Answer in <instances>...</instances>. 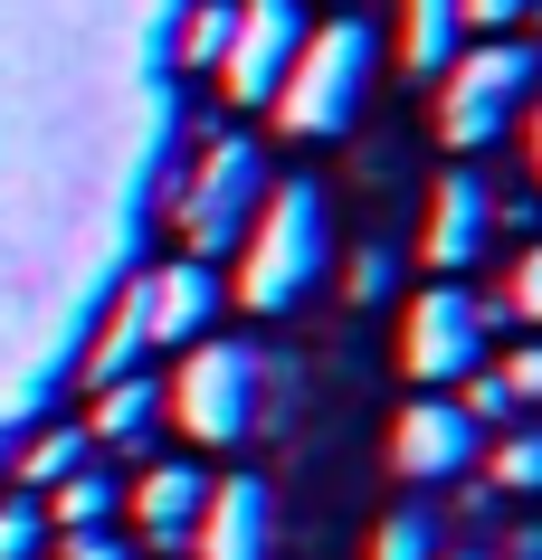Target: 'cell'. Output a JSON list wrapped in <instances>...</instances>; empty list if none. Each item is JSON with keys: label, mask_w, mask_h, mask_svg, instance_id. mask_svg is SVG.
Instances as JSON below:
<instances>
[{"label": "cell", "mask_w": 542, "mask_h": 560, "mask_svg": "<svg viewBox=\"0 0 542 560\" xmlns=\"http://www.w3.org/2000/svg\"><path fill=\"white\" fill-rule=\"evenodd\" d=\"M333 266V219H324V190L314 180H276L267 209H257V229L239 237V285L229 295L247 314H296L314 285H324Z\"/></svg>", "instance_id": "obj_1"}, {"label": "cell", "mask_w": 542, "mask_h": 560, "mask_svg": "<svg viewBox=\"0 0 542 560\" xmlns=\"http://www.w3.org/2000/svg\"><path fill=\"white\" fill-rule=\"evenodd\" d=\"M371 67H381V30L371 20H324V30H304V48H296L267 115L296 143H333V133H353L361 95H371Z\"/></svg>", "instance_id": "obj_2"}, {"label": "cell", "mask_w": 542, "mask_h": 560, "mask_svg": "<svg viewBox=\"0 0 542 560\" xmlns=\"http://www.w3.org/2000/svg\"><path fill=\"white\" fill-rule=\"evenodd\" d=\"M267 152H257V133H219L210 152H200V172L181 180V200H172V219H181V257H200V266H219V257H239V237L257 229V209H267Z\"/></svg>", "instance_id": "obj_3"}, {"label": "cell", "mask_w": 542, "mask_h": 560, "mask_svg": "<svg viewBox=\"0 0 542 560\" xmlns=\"http://www.w3.org/2000/svg\"><path fill=\"white\" fill-rule=\"evenodd\" d=\"M438 77H448V86H438V143H448V152H485L523 105H533L542 48H523V38H485V48H457Z\"/></svg>", "instance_id": "obj_4"}, {"label": "cell", "mask_w": 542, "mask_h": 560, "mask_svg": "<svg viewBox=\"0 0 542 560\" xmlns=\"http://www.w3.org/2000/svg\"><path fill=\"white\" fill-rule=\"evenodd\" d=\"M162 399H172L191 446H247V428L267 409V352L257 342H191V361Z\"/></svg>", "instance_id": "obj_5"}, {"label": "cell", "mask_w": 542, "mask_h": 560, "mask_svg": "<svg viewBox=\"0 0 542 560\" xmlns=\"http://www.w3.org/2000/svg\"><path fill=\"white\" fill-rule=\"evenodd\" d=\"M485 332H495V304L476 295V285H428L419 304H410V332H400V371L419 389H457L466 371H485Z\"/></svg>", "instance_id": "obj_6"}, {"label": "cell", "mask_w": 542, "mask_h": 560, "mask_svg": "<svg viewBox=\"0 0 542 560\" xmlns=\"http://www.w3.org/2000/svg\"><path fill=\"white\" fill-rule=\"evenodd\" d=\"M296 48H304V0H239V30H229L219 86L239 95V105H276Z\"/></svg>", "instance_id": "obj_7"}, {"label": "cell", "mask_w": 542, "mask_h": 560, "mask_svg": "<svg viewBox=\"0 0 542 560\" xmlns=\"http://www.w3.org/2000/svg\"><path fill=\"white\" fill-rule=\"evenodd\" d=\"M476 438H485V428L457 409L448 389H419V399L391 418V475H400V485H448V475L476 466Z\"/></svg>", "instance_id": "obj_8"}, {"label": "cell", "mask_w": 542, "mask_h": 560, "mask_svg": "<svg viewBox=\"0 0 542 560\" xmlns=\"http://www.w3.org/2000/svg\"><path fill=\"white\" fill-rule=\"evenodd\" d=\"M219 266L200 257H172L152 266L143 285H134V314H143V352H181V342H210V314H219Z\"/></svg>", "instance_id": "obj_9"}, {"label": "cell", "mask_w": 542, "mask_h": 560, "mask_svg": "<svg viewBox=\"0 0 542 560\" xmlns=\"http://www.w3.org/2000/svg\"><path fill=\"white\" fill-rule=\"evenodd\" d=\"M485 247H495V180H485L476 162H457V172L438 180V200H428V266H438V276H466Z\"/></svg>", "instance_id": "obj_10"}, {"label": "cell", "mask_w": 542, "mask_h": 560, "mask_svg": "<svg viewBox=\"0 0 542 560\" xmlns=\"http://www.w3.org/2000/svg\"><path fill=\"white\" fill-rule=\"evenodd\" d=\"M191 551H200V560H267L276 551V494H267V475H219L210 503H200Z\"/></svg>", "instance_id": "obj_11"}, {"label": "cell", "mask_w": 542, "mask_h": 560, "mask_svg": "<svg viewBox=\"0 0 542 560\" xmlns=\"http://www.w3.org/2000/svg\"><path fill=\"white\" fill-rule=\"evenodd\" d=\"M200 503H210V475L200 466H143V485L124 494V513H134V532H143L152 551H181L191 532H200Z\"/></svg>", "instance_id": "obj_12"}, {"label": "cell", "mask_w": 542, "mask_h": 560, "mask_svg": "<svg viewBox=\"0 0 542 560\" xmlns=\"http://www.w3.org/2000/svg\"><path fill=\"white\" fill-rule=\"evenodd\" d=\"M38 513H48V532H115V513H124V485L105 466H77V475H58V485H48V503H38Z\"/></svg>", "instance_id": "obj_13"}, {"label": "cell", "mask_w": 542, "mask_h": 560, "mask_svg": "<svg viewBox=\"0 0 542 560\" xmlns=\"http://www.w3.org/2000/svg\"><path fill=\"white\" fill-rule=\"evenodd\" d=\"M162 418V381L152 371H124V381L95 389V418H87V438L95 446H143V428Z\"/></svg>", "instance_id": "obj_14"}, {"label": "cell", "mask_w": 542, "mask_h": 560, "mask_svg": "<svg viewBox=\"0 0 542 560\" xmlns=\"http://www.w3.org/2000/svg\"><path fill=\"white\" fill-rule=\"evenodd\" d=\"M457 38H466V10L457 0H400V67L438 77L457 58Z\"/></svg>", "instance_id": "obj_15"}, {"label": "cell", "mask_w": 542, "mask_h": 560, "mask_svg": "<svg viewBox=\"0 0 542 560\" xmlns=\"http://www.w3.org/2000/svg\"><path fill=\"white\" fill-rule=\"evenodd\" d=\"M124 371H143V314H134V285H124V304H115V324L95 332V352H87V389L124 381Z\"/></svg>", "instance_id": "obj_16"}, {"label": "cell", "mask_w": 542, "mask_h": 560, "mask_svg": "<svg viewBox=\"0 0 542 560\" xmlns=\"http://www.w3.org/2000/svg\"><path fill=\"white\" fill-rule=\"evenodd\" d=\"M495 494H542V418H514L495 428V475H485Z\"/></svg>", "instance_id": "obj_17"}, {"label": "cell", "mask_w": 542, "mask_h": 560, "mask_svg": "<svg viewBox=\"0 0 542 560\" xmlns=\"http://www.w3.org/2000/svg\"><path fill=\"white\" fill-rule=\"evenodd\" d=\"M95 456V438L87 428H38L30 438V456H20V485H30V494H48V485H58V475H77Z\"/></svg>", "instance_id": "obj_18"}, {"label": "cell", "mask_w": 542, "mask_h": 560, "mask_svg": "<svg viewBox=\"0 0 542 560\" xmlns=\"http://www.w3.org/2000/svg\"><path fill=\"white\" fill-rule=\"evenodd\" d=\"M229 30H239V0H200L181 20V67H219L229 58Z\"/></svg>", "instance_id": "obj_19"}, {"label": "cell", "mask_w": 542, "mask_h": 560, "mask_svg": "<svg viewBox=\"0 0 542 560\" xmlns=\"http://www.w3.org/2000/svg\"><path fill=\"white\" fill-rule=\"evenodd\" d=\"M448 399H457L466 418H476L485 438H495V428H514V389H505V371H495V361H485V371H466V381H457Z\"/></svg>", "instance_id": "obj_20"}, {"label": "cell", "mask_w": 542, "mask_h": 560, "mask_svg": "<svg viewBox=\"0 0 542 560\" xmlns=\"http://www.w3.org/2000/svg\"><path fill=\"white\" fill-rule=\"evenodd\" d=\"M438 513H391V523L371 532V560H438Z\"/></svg>", "instance_id": "obj_21"}, {"label": "cell", "mask_w": 542, "mask_h": 560, "mask_svg": "<svg viewBox=\"0 0 542 560\" xmlns=\"http://www.w3.org/2000/svg\"><path fill=\"white\" fill-rule=\"evenodd\" d=\"M495 314H514V324H533V332H542V237L514 257V276H505V295H495Z\"/></svg>", "instance_id": "obj_22"}, {"label": "cell", "mask_w": 542, "mask_h": 560, "mask_svg": "<svg viewBox=\"0 0 542 560\" xmlns=\"http://www.w3.org/2000/svg\"><path fill=\"white\" fill-rule=\"evenodd\" d=\"M38 551H48V513H38L30 494L0 503V560H38Z\"/></svg>", "instance_id": "obj_23"}, {"label": "cell", "mask_w": 542, "mask_h": 560, "mask_svg": "<svg viewBox=\"0 0 542 560\" xmlns=\"http://www.w3.org/2000/svg\"><path fill=\"white\" fill-rule=\"evenodd\" d=\"M495 371H505L514 409H542V332H533V342H523V352H505V361H495Z\"/></svg>", "instance_id": "obj_24"}, {"label": "cell", "mask_w": 542, "mask_h": 560, "mask_svg": "<svg viewBox=\"0 0 542 560\" xmlns=\"http://www.w3.org/2000/svg\"><path fill=\"white\" fill-rule=\"evenodd\" d=\"M391 276H400L391 247H361V257H353V285H343V295H353V304H381V295H391Z\"/></svg>", "instance_id": "obj_25"}, {"label": "cell", "mask_w": 542, "mask_h": 560, "mask_svg": "<svg viewBox=\"0 0 542 560\" xmlns=\"http://www.w3.org/2000/svg\"><path fill=\"white\" fill-rule=\"evenodd\" d=\"M48 560H134V541H115V532H58Z\"/></svg>", "instance_id": "obj_26"}, {"label": "cell", "mask_w": 542, "mask_h": 560, "mask_svg": "<svg viewBox=\"0 0 542 560\" xmlns=\"http://www.w3.org/2000/svg\"><path fill=\"white\" fill-rule=\"evenodd\" d=\"M457 10H466V30H514L533 0H457Z\"/></svg>", "instance_id": "obj_27"}, {"label": "cell", "mask_w": 542, "mask_h": 560, "mask_svg": "<svg viewBox=\"0 0 542 560\" xmlns=\"http://www.w3.org/2000/svg\"><path fill=\"white\" fill-rule=\"evenodd\" d=\"M523 162H533V200H542V95L523 105Z\"/></svg>", "instance_id": "obj_28"}, {"label": "cell", "mask_w": 542, "mask_h": 560, "mask_svg": "<svg viewBox=\"0 0 542 560\" xmlns=\"http://www.w3.org/2000/svg\"><path fill=\"white\" fill-rule=\"evenodd\" d=\"M495 560H542V523H523V532H514V541H505Z\"/></svg>", "instance_id": "obj_29"}, {"label": "cell", "mask_w": 542, "mask_h": 560, "mask_svg": "<svg viewBox=\"0 0 542 560\" xmlns=\"http://www.w3.org/2000/svg\"><path fill=\"white\" fill-rule=\"evenodd\" d=\"M438 560H495V551H438Z\"/></svg>", "instance_id": "obj_30"}]
</instances>
